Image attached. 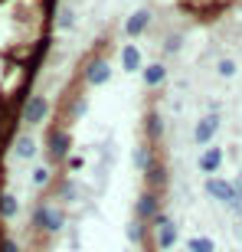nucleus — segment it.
<instances>
[{"instance_id":"obj_14","label":"nucleus","mask_w":242,"mask_h":252,"mask_svg":"<svg viewBox=\"0 0 242 252\" xmlns=\"http://www.w3.org/2000/svg\"><path fill=\"white\" fill-rule=\"evenodd\" d=\"M36 151H39V144H36V138H33L30 131L17 134V141H13V158H17V160H33V158H36Z\"/></svg>"},{"instance_id":"obj_18","label":"nucleus","mask_w":242,"mask_h":252,"mask_svg":"<svg viewBox=\"0 0 242 252\" xmlns=\"http://www.w3.org/2000/svg\"><path fill=\"white\" fill-rule=\"evenodd\" d=\"M20 213V200L10 190H0V220H13Z\"/></svg>"},{"instance_id":"obj_11","label":"nucleus","mask_w":242,"mask_h":252,"mask_svg":"<svg viewBox=\"0 0 242 252\" xmlns=\"http://www.w3.org/2000/svg\"><path fill=\"white\" fill-rule=\"evenodd\" d=\"M164 115L157 112V108H148V115H144V141H151V144H157L160 138H164Z\"/></svg>"},{"instance_id":"obj_10","label":"nucleus","mask_w":242,"mask_h":252,"mask_svg":"<svg viewBox=\"0 0 242 252\" xmlns=\"http://www.w3.org/2000/svg\"><path fill=\"white\" fill-rule=\"evenodd\" d=\"M223 148H216V144H210V148H203V154L196 158V167H200V174H206V177H216L219 174V167H223Z\"/></svg>"},{"instance_id":"obj_20","label":"nucleus","mask_w":242,"mask_h":252,"mask_svg":"<svg viewBox=\"0 0 242 252\" xmlns=\"http://www.w3.org/2000/svg\"><path fill=\"white\" fill-rule=\"evenodd\" d=\"M56 30H62V33H69V30H75V10L69 7V3H62V7L56 10Z\"/></svg>"},{"instance_id":"obj_13","label":"nucleus","mask_w":242,"mask_h":252,"mask_svg":"<svg viewBox=\"0 0 242 252\" xmlns=\"http://www.w3.org/2000/svg\"><path fill=\"white\" fill-rule=\"evenodd\" d=\"M154 160H157V154H154V144H151V141L134 144V151H131V164H134V170H141V174H144Z\"/></svg>"},{"instance_id":"obj_7","label":"nucleus","mask_w":242,"mask_h":252,"mask_svg":"<svg viewBox=\"0 0 242 252\" xmlns=\"http://www.w3.org/2000/svg\"><path fill=\"white\" fill-rule=\"evenodd\" d=\"M219 128H223V118H219V112L203 115V118L196 122V128H193V144H200V148H210V144H213V138L219 134Z\"/></svg>"},{"instance_id":"obj_26","label":"nucleus","mask_w":242,"mask_h":252,"mask_svg":"<svg viewBox=\"0 0 242 252\" xmlns=\"http://www.w3.org/2000/svg\"><path fill=\"white\" fill-rule=\"evenodd\" d=\"M229 210H233L236 216H242V184L236 180V193H233V200H229Z\"/></svg>"},{"instance_id":"obj_4","label":"nucleus","mask_w":242,"mask_h":252,"mask_svg":"<svg viewBox=\"0 0 242 252\" xmlns=\"http://www.w3.org/2000/svg\"><path fill=\"white\" fill-rule=\"evenodd\" d=\"M49 112H53V105H49L46 95H30V98H23V105H20V118H23V125H30V128L43 125L49 118Z\"/></svg>"},{"instance_id":"obj_3","label":"nucleus","mask_w":242,"mask_h":252,"mask_svg":"<svg viewBox=\"0 0 242 252\" xmlns=\"http://www.w3.org/2000/svg\"><path fill=\"white\" fill-rule=\"evenodd\" d=\"M151 239H154V249H157V252H170L174 246L180 243V229H177V223H174L167 213H160L157 220L151 223Z\"/></svg>"},{"instance_id":"obj_29","label":"nucleus","mask_w":242,"mask_h":252,"mask_svg":"<svg viewBox=\"0 0 242 252\" xmlns=\"http://www.w3.org/2000/svg\"><path fill=\"white\" fill-rule=\"evenodd\" d=\"M239 184H242V167H239Z\"/></svg>"},{"instance_id":"obj_23","label":"nucleus","mask_w":242,"mask_h":252,"mask_svg":"<svg viewBox=\"0 0 242 252\" xmlns=\"http://www.w3.org/2000/svg\"><path fill=\"white\" fill-rule=\"evenodd\" d=\"M85 112H89V98L85 95H75L72 102H69V108H65V118H82Z\"/></svg>"},{"instance_id":"obj_21","label":"nucleus","mask_w":242,"mask_h":252,"mask_svg":"<svg viewBox=\"0 0 242 252\" xmlns=\"http://www.w3.org/2000/svg\"><path fill=\"white\" fill-rule=\"evenodd\" d=\"M186 252H216L213 236H186Z\"/></svg>"},{"instance_id":"obj_28","label":"nucleus","mask_w":242,"mask_h":252,"mask_svg":"<svg viewBox=\"0 0 242 252\" xmlns=\"http://www.w3.org/2000/svg\"><path fill=\"white\" fill-rule=\"evenodd\" d=\"M65 167H69V170L75 174V170H82V167H85V158H82V154H72V158L65 160Z\"/></svg>"},{"instance_id":"obj_15","label":"nucleus","mask_w":242,"mask_h":252,"mask_svg":"<svg viewBox=\"0 0 242 252\" xmlns=\"http://www.w3.org/2000/svg\"><path fill=\"white\" fill-rule=\"evenodd\" d=\"M121 69L124 72H144V56H141V49L134 46V43H128V46H121Z\"/></svg>"},{"instance_id":"obj_2","label":"nucleus","mask_w":242,"mask_h":252,"mask_svg":"<svg viewBox=\"0 0 242 252\" xmlns=\"http://www.w3.org/2000/svg\"><path fill=\"white\" fill-rule=\"evenodd\" d=\"M46 158H49V164H65V160L72 158V134H69V128H62V125L49 128V134H46Z\"/></svg>"},{"instance_id":"obj_27","label":"nucleus","mask_w":242,"mask_h":252,"mask_svg":"<svg viewBox=\"0 0 242 252\" xmlns=\"http://www.w3.org/2000/svg\"><path fill=\"white\" fill-rule=\"evenodd\" d=\"M0 252H20V243L13 236H0Z\"/></svg>"},{"instance_id":"obj_16","label":"nucleus","mask_w":242,"mask_h":252,"mask_svg":"<svg viewBox=\"0 0 242 252\" xmlns=\"http://www.w3.org/2000/svg\"><path fill=\"white\" fill-rule=\"evenodd\" d=\"M124 239L131 246H148L151 243V223H141V220H131L124 226Z\"/></svg>"},{"instance_id":"obj_8","label":"nucleus","mask_w":242,"mask_h":252,"mask_svg":"<svg viewBox=\"0 0 242 252\" xmlns=\"http://www.w3.org/2000/svg\"><path fill=\"white\" fill-rule=\"evenodd\" d=\"M167 187H170V170H167V164L164 160H154L148 170H144V190H154V193H167Z\"/></svg>"},{"instance_id":"obj_22","label":"nucleus","mask_w":242,"mask_h":252,"mask_svg":"<svg viewBox=\"0 0 242 252\" xmlns=\"http://www.w3.org/2000/svg\"><path fill=\"white\" fill-rule=\"evenodd\" d=\"M33 187L36 190H46L49 184H53V167H49V164H39V167H33Z\"/></svg>"},{"instance_id":"obj_17","label":"nucleus","mask_w":242,"mask_h":252,"mask_svg":"<svg viewBox=\"0 0 242 252\" xmlns=\"http://www.w3.org/2000/svg\"><path fill=\"white\" fill-rule=\"evenodd\" d=\"M141 79H144L148 89H160V85L167 82V65H164V63H148V65H144V72H141Z\"/></svg>"},{"instance_id":"obj_9","label":"nucleus","mask_w":242,"mask_h":252,"mask_svg":"<svg viewBox=\"0 0 242 252\" xmlns=\"http://www.w3.org/2000/svg\"><path fill=\"white\" fill-rule=\"evenodd\" d=\"M203 190H206V196H210V200L229 206V200H233V193H236V180H226V177H219V174H216V177H206Z\"/></svg>"},{"instance_id":"obj_1","label":"nucleus","mask_w":242,"mask_h":252,"mask_svg":"<svg viewBox=\"0 0 242 252\" xmlns=\"http://www.w3.org/2000/svg\"><path fill=\"white\" fill-rule=\"evenodd\" d=\"M65 213L62 203H49V200H39L33 206V216H30V226H33V233H46V236H59L65 229Z\"/></svg>"},{"instance_id":"obj_6","label":"nucleus","mask_w":242,"mask_h":252,"mask_svg":"<svg viewBox=\"0 0 242 252\" xmlns=\"http://www.w3.org/2000/svg\"><path fill=\"white\" fill-rule=\"evenodd\" d=\"M108 79H112V63H108V56H92L82 65V82L85 85L98 89V85H105Z\"/></svg>"},{"instance_id":"obj_25","label":"nucleus","mask_w":242,"mask_h":252,"mask_svg":"<svg viewBox=\"0 0 242 252\" xmlns=\"http://www.w3.org/2000/svg\"><path fill=\"white\" fill-rule=\"evenodd\" d=\"M236 69H239V65H236L233 59H219V63H216V72L223 75V79H233V75H236Z\"/></svg>"},{"instance_id":"obj_12","label":"nucleus","mask_w":242,"mask_h":252,"mask_svg":"<svg viewBox=\"0 0 242 252\" xmlns=\"http://www.w3.org/2000/svg\"><path fill=\"white\" fill-rule=\"evenodd\" d=\"M148 27H151V10H148V7L134 10V13L124 20V33H128L131 39H138L141 33H148Z\"/></svg>"},{"instance_id":"obj_19","label":"nucleus","mask_w":242,"mask_h":252,"mask_svg":"<svg viewBox=\"0 0 242 252\" xmlns=\"http://www.w3.org/2000/svg\"><path fill=\"white\" fill-rule=\"evenodd\" d=\"M75 196H79V187H75V180L72 177H65V180H59V187H56V200L59 203H75Z\"/></svg>"},{"instance_id":"obj_5","label":"nucleus","mask_w":242,"mask_h":252,"mask_svg":"<svg viewBox=\"0 0 242 252\" xmlns=\"http://www.w3.org/2000/svg\"><path fill=\"white\" fill-rule=\"evenodd\" d=\"M160 213H164V210H160V193H154V190H141V193L134 196V220H141V223H154Z\"/></svg>"},{"instance_id":"obj_24","label":"nucleus","mask_w":242,"mask_h":252,"mask_svg":"<svg viewBox=\"0 0 242 252\" xmlns=\"http://www.w3.org/2000/svg\"><path fill=\"white\" fill-rule=\"evenodd\" d=\"M180 46H183V33H170V36L164 39V53H167V56L180 53Z\"/></svg>"}]
</instances>
